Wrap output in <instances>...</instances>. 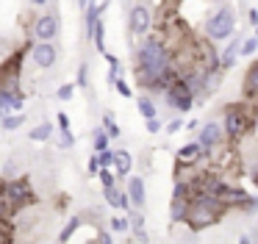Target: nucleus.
Listing matches in <instances>:
<instances>
[{"mask_svg":"<svg viewBox=\"0 0 258 244\" xmlns=\"http://www.w3.org/2000/svg\"><path fill=\"white\" fill-rule=\"evenodd\" d=\"M75 86H81V89L89 86V64H81V67H78V78H75Z\"/></svg>","mask_w":258,"mask_h":244,"instance_id":"cd10ccee","label":"nucleus"},{"mask_svg":"<svg viewBox=\"0 0 258 244\" xmlns=\"http://www.w3.org/2000/svg\"><path fill=\"white\" fill-rule=\"evenodd\" d=\"M136 233V241H139V244H147V241H150V238H147V230H134Z\"/></svg>","mask_w":258,"mask_h":244,"instance_id":"a19ab883","label":"nucleus"},{"mask_svg":"<svg viewBox=\"0 0 258 244\" xmlns=\"http://www.w3.org/2000/svg\"><path fill=\"white\" fill-rule=\"evenodd\" d=\"M97 177H100L103 189H111V186H117V177H114V172H111V169H100V172H97Z\"/></svg>","mask_w":258,"mask_h":244,"instance_id":"7c9ffc66","label":"nucleus"},{"mask_svg":"<svg viewBox=\"0 0 258 244\" xmlns=\"http://www.w3.org/2000/svg\"><path fill=\"white\" fill-rule=\"evenodd\" d=\"M241 211H244V214H250V216L258 214V197H255V194H250V197H247V203H244V208H241Z\"/></svg>","mask_w":258,"mask_h":244,"instance_id":"72a5a7b5","label":"nucleus"},{"mask_svg":"<svg viewBox=\"0 0 258 244\" xmlns=\"http://www.w3.org/2000/svg\"><path fill=\"white\" fill-rule=\"evenodd\" d=\"M75 144V136H73V131H58V147H73Z\"/></svg>","mask_w":258,"mask_h":244,"instance_id":"473e14b6","label":"nucleus"},{"mask_svg":"<svg viewBox=\"0 0 258 244\" xmlns=\"http://www.w3.org/2000/svg\"><path fill=\"white\" fill-rule=\"evenodd\" d=\"M111 161H114V150H103V153H97V164H100V169H111Z\"/></svg>","mask_w":258,"mask_h":244,"instance_id":"2f4dec72","label":"nucleus"},{"mask_svg":"<svg viewBox=\"0 0 258 244\" xmlns=\"http://www.w3.org/2000/svg\"><path fill=\"white\" fill-rule=\"evenodd\" d=\"M0 125H3V131H20L25 125V114H9L0 119Z\"/></svg>","mask_w":258,"mask_h":244,"instance_id":"4be33fe9","label":"nucleus"},{"mask_svg":"<svg viewBox=\"0 0 258 244\" xmlns=\"http://www.w3.org/2000/svg\"><path fill=\"white\" fill-rule=\"evenodd\" d=\"M239 42L241 39L239 36H230V42H228V47L219 53V70H225V72H230L236 67V58H239Z\"/></svg>","mask_w":258,"mask_h":244,"instance_id":"4468645a","label":"nucleus"},{"mask_svg":"<svg viewBox=\"0 0 258 244\" xmlns=\"http://www.w3.org/2000/svg\"><path fill=\"white\" fill-rule=\"evenodd\" d=\"M23 108V92H9L0 89V116H9L12 111Z\"/></svg>","mask_w":258,"mask_h":244,"instance_id":"ddd939ff","label":"nucleus"},{"mask_svg":"<svg viewBox=\"0 0 258 244\" xmlns=\"http://www.w3.org/2000/svg\"><path fill=\"white\" fill-rule=\"evenodd\" d=\"M250 125H252V116L247 114V108H241V105H230V108H225V122H222V133L228 139H244L247 133H250Z\"/></svg>","mask_w":258,"mask_h":244,"instance_id":"f03ea898","label":"nucleus"},{"mask_svg":"<svg viewBox=\"0 0 258 244\" xmlns=\"http://www.w3.org/2000/svg\"><path fill=\"white\" fill-rule=\"evenodd\" d=\"M131 169H134V155H131L128 150H114V161H111V172H114V177H125V175H131Z\"/></svg>","mask_w":258,"mask_h":244,"instance_id":"f8f14e48","label":"nucleus"},{"mask_svg":"<svg viewBox=\"0 0 258 244\" xmlns=\"http://www.w3.org/2000/svg\"><path fill=\"white\" fill-rule=\"evenodd\" d=\"M186 211H189V203H183V200H172V203H169V219H172L175 225H180V222L186 219Z\"/></svg>","mask_w":258,"mask_h":244,"instance_id":"6ab92c4d","label":"nucleus"},{"mask_svg":"<svg viewBox=\"0 0 258 244\" xmlns=\"http://www.w3.org/2000/svg\"><path fill=\"white\" fill-rule=\"evenodd\" d=\"M108 227H111V233H125L128 230V216H114L108 222Z\"/></svg>","mask_w":258,"mask_h":244,"instance_id":"c85d7f7f","label":"nucleus"},{"mask_svg":"<svg viewBox=\"0 0 258 244\" xmlns=\"http://www.w3.org/2000/svg\"><path fill=\"white\" fill-rule=\"evenodd\" d=\"M100 244H111V236H108V233H100Z\"/></svg>","mask_w":258,"mask_h":244,"instance_id":"79ce46f5","label":"nucleus"},{"mask_svg":"<svg viewBox=\"0 0 258 244\" xmlns=\"http://www.w3.org/2000/svg\"><path fill=\"white\" fill-rule=\"evenodd\" d=\"M78 227H81V216H73V219H70L67 225H64V230L58 233V241H61V244H67L70 238H73V233L78 230Z\"/></svg>","mask_w":258,"mask_h":244,"instance_id":"b1692460","label":"nucleus"},{"mask_svg":"<svg viewBox=\"0 0 258 244\" xmlns=\"http://www.w3.org/2000/svg\"><path fill=\"white\" fill-rule=\"evenodd\" d=\"M92 144H95V153H103V150H108V136L103 128H95V133H92Z\"/></svg>","mask_w":258,"mask_h":244,"instance_id":"a878e982","label":"nucleus"},{"mask_svg":"<svg viewBox=\"0 0 258 244\" xmlns=\"http://www.w3.org/2000/svg\"><path fill=\"white\" fill-rule=\"evenodd\" d=\"M100 172V164H97V155H92L89 158V175H97Z\"/></svg>","mask_w":258,"mask_h":244,"instance_id":"58836bf2","label":"nucleus"},{"mask_svg":"<svg viewBox=\"0 0 258 244\" xmlns=\"http://www.w3.org/2000/svg\"><path fill=\"white\" fill-rule=\"evenodd\" d=\"M56 122H58V131H70V116L64 114V111L56 116Z\"/></svg>","mask_w":258,"mask_h":244,"instance_id":"c9c22d12","label":"nucleus"},{"mask_svg":"<svg viewBox=\"0 0 258 244\" xmlns=\"http://www.w3.org/2000/svg\"><path fill=\"white\" fill-rule=\"evenodd\" d=\"M239 244H252V238L250 236H239Z\"/></svg>","mask_w":258,"mask_h":244,"instance_id":"37998d69","label":"nucleus"},{"mask_svg":"<svg viewBox=\"0 0 258 244\" xmlns=\"http://www.w3.org/2000/svg\"><path fill=\"white\" fill-rule=\"evenodd\" d=\"M34 33L39 42H53L58 36V17L56 14H42L34 22Z\"/></svg>","mask_w":258,"mask_h":244,"instance_id":"1a4fd4ad","label":"nucleus"},{"mask_svg":"<svg viewBox=\"0 0 258 244\" xmlns=\"http://www.w3.org/2000/svg\"><path fill=\"white\" fill-rule=\"evenodd\" d=\"M73 94H75V83H64V86H58L56 97L61 100V103H67V100H73Z\"/></svg>","mask_w":258,"mask_h":244,"instance_id":"c756f323","label":"nucleus"},{"mask_svg":"<svg viewBox=\"0 0 258 244\" xmlns=\"http://www.w3.org/2000/svg\"><path fill=\"white\" fill-rule=\"evenodd\" d=\"M128 28L134 36H147L153 28V11L147 3H136L131 6V14H128Z\"/></svg>","mask_w":258,"mask_h":244,"instance_id":"20e7f679","label":"nucleus"},{"mask_svg":"<svg viewBox=\"0 0 258 244\" xmlns=\"http://www.w3.org/2000/svg\"><path fill=\"white\" fill-rule=\"evenodd\" d=\"M255 50H258V39L255 36H244L239 42V55H244V58H250Z\"/></svg>","mask_w":258,"mask_h":244,"instance_id":"393cba45","label":"nucleus"},{"mask_svg":"<svg viewBox=\"0 0 258 244\" xmlns=\"http://www.w3.org/2000/svg\"><path fill=\"white\" fill-rule=\"evenodd\" d=\"M31 55H34V64L39 67V70H50V67H56V61H58V50H56V44H53V42L34 44Z\"/></svg>","mask_w":258,"mask_h":244,"instance_id":"6e6552de","label":"nucleus"},{"mask_svg":"<svg viewBox=\"0 0 258 244\" xmlns=\"http://www.w3.org/2000/svg\"><path fill=\"white\" fill-rule=\"evenodd\" d=\"M147 131L158 133V131H161V119H158V116H156V119H147Z\"/></svg>","mask_w":258,"mask_h":244,"instance_id":"4c0bfd02","label":"nucleus"},{"mask_svg":"<svg viewBox=\"0 0 258 244\" xmlns=\"http://www.w3.org/2000/svg\"><path fill=\"white\" fill-rule=\"evenodd\" d=\"M136 108H139V114L145 116V119H156V103H153L150 97H147V94H139V97H136Z\"/></svg>","mask_w":258,"mask_h":244,"instance_id":"a211bd4d","label":"nucleus"},{"mask_svg":"<svg viewBox=\"0 0 258 244\" xmlns=\"http://www.w3.org/2000/svg\"><path fill=\"white\" fill-rule=\"evenodd\" d=\"M103 194H106V203L111 205V208H119V211H131L128 194H125V192H119L117 186H111V189H103Z\"/></svg>","mask_w":258,"mask_h":244,"instance_id":"dca6fc26","label":"nucleus"},{"mask_svg":"<svg viewBox=\"0 0 258 244\" xmlns=\"http://www.w3.org/2000/svg\"><path fill=\"white\" fill-rule=\"evenodd\" d=\"M3 197L12 203L14 211H20L23 205H28V203H34V189H31V180L25 175H17V177H12V180L3 177Z\"/></svg>","mask_w":258,"mask_h":244,"instance_id":"7ed1b4c3","label":"nucleus"},{"mask_svg":"<svg viewBox=\"0 0 258 244\" xmlns=\"http://www.w3.org/2000/svg\"><path fill=\"white\" fill-rule=\"evenodd\" d=\"M217 219H219V216L214 214V211L203 208V205H197V203H189V211H186V219L183 222L191 227V230H206V227L217 225Z\"/></svg>","mask_w":258,"mask_h":244,"instance_id":"423d86ee","label":"nucleus"},{"mask_svg":"<svg viewBox=\"0 0 258 244\" xmlns=\"http://www.w3.org/2000/svg\"><path fill=\"white\" fill-rule=\"evenodd\" d=\"M247 197H250V194H247L244 189L230 186V183H225V186H222V192H219V200H222V205H225V208H244Z\"/></svg>","mask_w":258,"mask_h":244,"instance_id":"9d476101","label":"nucleus"},{"mask_svg":"<svg viewBox=\"0 0 258 244\" xmlns=\"http://www.w3.org/2000/svg\"><path fill=\"white\" fill-rule=\"evenodd\" d=\"M164 97H167V103L172 105L175 111H183V114H186V111H191V105H195V94H191V89L186 86L180 78L167 89V92H164Z\"/></svg>","mask_w":258,"mask_h":244,"instance_id":"39448f33","label":"nucleus"},{"mask_svg":"<svg viewBox=\"0 0 258 244\" xmlns=\"http://www.w3.org/2000/svg\"><path fill=\"white\" fill-rule=\"evenodd\" d=\"M31 3H34V6H47L50 0H31Z\"/></svg>","mask_w":258,"mask_h":244,"instance_id":"c03bdc74","label":"nucleus"},{"mask_svg":"<svg viewBox=\"0 0 258 244\" xmlns=\"http://www.w3.org/2000/svg\"><path fill=\"white\" fill-rule=\"evenodd\" d=\"M244 94L247 97H258V61L250 64V70L244 75Z\"/></svg>","mask_w":258,"mask_h":244,"instance_id":"f3484780","label":"nucleus"},{"mask_svg":"<svg viewBox=\"0 0 258 244\" xmlns=\"http://www.w3.org/2000/svg\"><path fill=\"white\" fill-rule=\"evenodd\" d=\"M255 39H258V28H255Z\"/></svg>","mask_w":258,"mask_h":244,"instance_id":"49530a36","label":"nucleus"},{"mask_svg":"<svg viewBox=\"0 0 258 244\" xmlns=\"http://www.w3.org/2000/svg\"><path fill=\"white\" fill-rule=\"evenodd\" d=\"M225 139V133H222V125H219V122H206V125L200 128V133H197V144H200V150L203 153H211L214 147H217L219 142H222Z\"/></svg>","mask_w":258,"mask_h":244,"instance_id":"0eeeda50","label":"nucleus"},{"mask_svg":"<svg viewBox=\"0 0 258 244\" xmlns=\"http://www.w3.org/2000/svg\"><path fill=\"white\" fill-rule=\"evenodd\" d=\"M200 158H206V153L200 150V144H197V142H191V144H186V147L178 150V164H183V166L197 164Z\"/></svg>","mask_w":258,"mask_h":244,"instance_id":"2eb2a0df","label":"nucleus"},{"mask_svg":"<svg viewBox=\"0 0 258 244\" xmlns=\"http://www.w3.org/2000/svg\"><path fill=\"white\" fill-rule=\"evenodd\" d=\"M114 86H117V92H119V97H134V92H131V86L119 78V81H114Z\"/></svg>","mask_w":258,"mask_h":244,"instance_id":"f704fd0d","label":"nucleus"},{"mask_svg":"<svg viewBox=\"0 0 258 244\" xmlns=\"http://www.w3.org/2000/svg\"><path fill=\"white\" fill-rule=\"evenodd\" d=\"M125 194H128V203L134 205V208H139V211H142V205L147 203L145 177H139V175H136V177H131V180H128V192H125Z\"/></svg>","mask_w":258,"mask_h":244,"instance_id":"9b49d317","label":"nucleus"},{"mask_svg":"<svg viewBox=\"0 0 258 244\" xmlns=\"http://www.w3.org/2000/svg\"><path fill=\"white\" fill-rule=\"evenodd\" d=\"M50 136H53V122H42V125H36L34 131L28 133L31 142H47Z\"/></svg>","mask_w":258,"mask_h":244,"instance_id":"412c9836","label":"nucleus"},{"mask_svg":"<svg viewBox=\"0 0 258 244\" xmlns=\"http://www.w3.org/2000/svg\"><path fill=\"white\" fill-rule=\"evenodd\" d=\"M78 3H81V9H84V6H86V3H89V0H78Z\"/></svg>","mask_w":258,"mask_h":244,"instance_id":"a18cd8bd","label":"nucleus"},{"mask_svg":"<svg viewBox=\"0 0 258 244\" xmlns=\"http://www.w3.org/2000/svg\"><path fill=\"white\" fill-rule=\"evenodd\" d=\"M247 20H250L252 28H258V9H250V11H247Z\"/></svg>","mask_w":258,"mask_h":244,"instance_id":"ea45409f","label":"nucleus"},{"mask_svg":"<svg viewBox=\"0 0 258 244\" xmlns=\"http://www.w3.org/2000/svg\"><path fill=\"white\" fill-rule=\"evenodd\" d=\"M0 244H14V227H12V222H0Z\"/></svg>","mask_w":258,"mask_h":244,"instance_id":"bb28decb","label":"nucleus"},{"mask_svg":"<svg viewBox=\"0 0 258 244\" xmlns=\"http://www.w3.org/2000/svg\"><path fill=\"white\" fill-rule=\"evenodd\" d=\"M92 42H95L97 53L106 55V25H103V20L95 22V31H92Z\"/></svg>","mask_w":258,"mask_h":244,"instance_id":"aec40b11","label":"nucleus"},{"mask_svg":"<svg viewBox=\"0 0 258 244\" xmlns=\"http://www.w3.org/2000/svg\"><path fill=\"white\" fill-rule=\"evenodd\" d=\"M233 31H236V11H233V6H228V3L219 6V9L206 20V36L208 39L222 42V39L233 36Z\"/></svg>","mask_w":258,"mask_h":244,"instance_id":"f257e3e1","label":"nucleus"},{"mask_svg":"<svg viewBox=\"0 0 258 244\" xmlns=\"http://www.w3.org/2000/svg\"><path fill=\"white\" fill-rule=\"evenodd\" d=\"M180 128H183V119H172V122L167 125V136H172V133H178Z\"/></svg>","mask_w":258,"mask_h":244,"instance_id":"e433bc0d","label":"nucleus"},{"mask_svg":"<svg viewBox=\"0 0 258 244\" xmlns=\"http://www.w3.org/2000/svg\"><path fill=\"white\" fill-rule=\"evenodd\" d=\"M172 200H183V203H189V200H191V186H189V180H178V183H175Z\"/></svg>","mask_w":258,"mask_h":244,"instance_id":"5701e85b","label":"nucleus"}]
</instances>
